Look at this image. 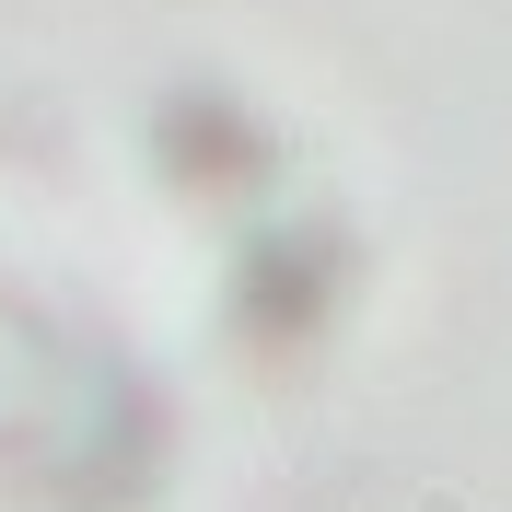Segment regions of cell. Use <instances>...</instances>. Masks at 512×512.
<instances>
[{"instance_id": "6da1fadb", "label": "cell", "mask_w": 512, "mask_h": 512, "mask_svg": "<svg viewBox=\"0 0 512 512\" xmlns=\"http://www.w3.org/2000/svg\"><path fill=\"white\" fill-rule=\"evenodd\" d=\"M35 419H47V338L0 303V431H35Z\"/></svg>"}]
</instances>
